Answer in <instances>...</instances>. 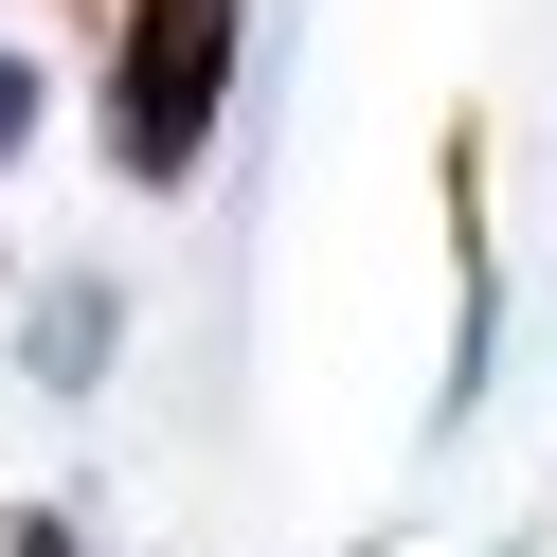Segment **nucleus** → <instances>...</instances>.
<instances>
[{
  "instance_id": "obj_1",
  "label": "nucleus",
  "mask_w": 557,
  "mask_h": 557,
  "mask_svg": "<svg viewBox=\"0 0 557 557\" xmlns=\"http://www.w3.org/2000/svg\"><path fill=\"white\" fill-rule=\"evenodd\" d=\"M216 109H234V0H126V37H109V162L126 181H198Z\"/></svg>"
},
{
  "instance_id": "obj_2",
  "label": "nucleus",
  "mask_w": 557,
  "mask_h": 557,
  "mask_svg": "<svg viewBox=\"0 0 557 557\" xmlns=\"http://www.w3.org/2000/svg\"><path fill=\"white\" fill-rule=\"evenodd\" d=\"M90 360H109V288H54L37 306V377H90Z\"/></svg>"
},
{
  "instance_id": "obj_3",
  "label": "nucleus",
  "mask_w": 557,
  "mask_h": 557,
  "mask_svg": "<svg viewBox=\"0 0 557 557\" xmlns=\"http://www.w3.org/2000/svg\"><path fill=\"white\" fill-rule=\"evenodd\" d=\"M37 145V73H18V54H0V162Z\"/></svg>"
}]
</instances>
